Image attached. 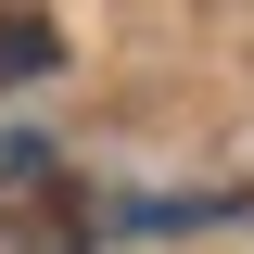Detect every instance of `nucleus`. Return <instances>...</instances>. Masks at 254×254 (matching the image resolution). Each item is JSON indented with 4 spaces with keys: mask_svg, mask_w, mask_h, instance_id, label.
<instances>
[{
    "mask_svg": "<svg viewBox=\"0 0 254 254\" xmlns=\"http://www.w3.org/2000/svg\"><path fill=\"white\" fill-rule=\"evenodd\" d=\"M51 64H64L51 13H0V89H26V76H51Z\"/></svg>",
    "mask_w": 254,
    "mask_h": 254,
    "instance_id": "obj_1",
    "label": "nucleus"
}]
</instances>
